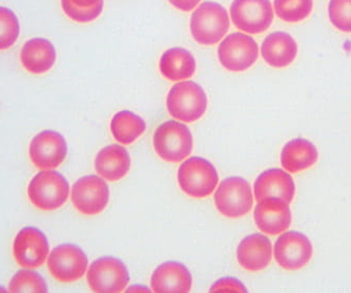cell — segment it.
<instances>
[{"label": "cell", "instance_id": "6da1fadb", "mask_svg": "<svg viewBox=\"0 0 351 293\" xmlns=\"http://www.w3.org/2000/svg\"><path fill=\"white\" fill-rule=\"evenodd\" d=\"M70 194V185L62 175L51 169H43L27 186V196L35 207L43 212H53L66 203Z\"/></svg>", "mask_w": 351, "mask_h": 293}, {"label": "cell", "instance_id": "7a4b0ae2", "mask_svg": "<svg viewBox=\"0 0 351 293\" xmlns=\"http://www.w3.org/2000/svg\"><path fill=\"white\" fill-rule=\"evenodd\" d=\"M230 29V17L222 5L213 1L201 3L191 17V32L203 45L218 43Z\"/></svg>", "mask_w": 351, "mask_h": 293}, {"label": "cell", "instance_id": "3957f363", "mask_svg": "<svg viewBox=\"0 0 351 293\" xmlns=\"http://www.w3.org/2000/svg\"><path fill=\"white\" fill-rule=\"evenodd\" d=\"M167 106V111L175 119L191 123L200 119L206 112V94L195 82H179L169 90Z\"/></svg>", "mask_w": 351, "mask_h": 293}, {"label": "cell", "instance_id": "277c9868", "mask_svg": "<svg viewBox=\"0 0 351 293\" xmlns=\"http://www.w3.org/2000/svg\"><path fill=\"white\" fill-rule=\"evenodd\" d=\"M194 146L193 136L186 125L180 122H165L156 129L154 149L158 156L167 162L178 163L191 155Z\"/></svg>", "mask_w": 351, "mask_h": 293}, {"label": "cell", "instance_id": "5b68a950", "mask_svg": "<svg viewBox=\"0 0 351 293\" xmlns=\"http://www.w3.org/2000/svg\"><path fill=\"white\" fill-rule=\"evenodd\" d=\"M218 182V173L214 165L200 157L189 158L179 167V186L191 198L203 199L210 196Z\"/></svg>", "mask_w": 351, "mask_h": 293}, {"label": "cell", "instance_id": "8992f818", "mask_svg": "<svg viewBox=\"0 0 351 293\" xmlns=\"http://www.w3.org/2000/svg\"><path fill=\"white\" fill-rule=\"evenodd\" d=\"M214 200L220 214L232 219L244 217L254 205L250 183L239 177H232L221 182Z\"/></svg>", "mask_w": 351, "mask_h": 293}, {"label": "cell", "instance_id": "52a82bcc", "mask_svg": "<svg viewBox=\"0 0 351 293\" xmlns=\"http://www.w3.org/2000/svg\"><path fill=\"white\" fill-rule=\"evenodd\" d=\"M218 57L223 68L230 72H244L254 66L259 57V47L254 38L237 32L223 39L218 48Z\"/></svg>", "mask_w": 351, "mask_h": 293}, {"label": "cell", "instance_id": "ba28073f", "mask_svg": "<svg viewBox=\"0 0 351 293\" xmlns=\"http://www.w3.org/2000/svg\"><path fill=\"white\" fill-rule=\"evenodd\" d=\"M88 286L94 292H122L130 282L129 271L120 259L106 257L95 261L86 273Z\"/></svg>", "mask_w": 351, "mask_h": 293}, {"label": "cell", "instance_id": "9c48e42d", "mask_svg": "<svg viewBox=\"0 0 351 293\" xmlns=\"http://www.w3.org/2000/svg\"><path fill=\"white\" fill-rule=\"evenodd\" d=\"M230 16L239 29L248 34H259L271 25L274 10L269 0H234Z\"/></svg>", "mask_w": 351, "mask_h": 293}, {"label": "cell", "instance_id": "30bf717a", "mask_svg": "<svg viewBox=\"0 0 351 293\" xmlns=\"http://www.w3.org/2000/svg\"><path fill=\"white\" fill-rule=\"evenodd\" d=\"M88 259L78 246L63 244L53 249L47 257V268L55 280L73 283L86 275Z\"/></svg>", "mask_w": 351, "mask_h": 293}, {"label": "cell", "instance_id": "8fae6325", "mask_svg": "<svg viewBox=\"0 0 351 293\" xmlns=\"http://www.w3.org/2000/svg\"><path fill=\"white\" fill-rule=\"evenodd\" d=\"M50 246L41 230L25 227L16 235L13 244V255L19 266L34 269L43 266L49 257Z\"/></svg>", "mask_w": 351, "mask_h": 293}, {"label": "cell", "instance_id": "7c38bea8", "mask_svg": "<svg viewBox=\"0 0 351 293\" xmlns=\"http://www.w3.org/2000/svg\"><path fill=\"white\" fill-rule=\"evenodd\" d=\"M110 200V190L104 179L86 176L79 179L72 188V202L79 212L95 216L106 209Z\"/></svg>", "mask_w": 351, "mask_h": 293}, {"label": "cell", "instance_id": "4fadbf2b", "mask_svg": "<svg viewBox=\"0 0 351 293\" xmlns=\"http://www.w3.org/2000/svg\"><path fill=\"white\" fill-rule=\"evenodd\" d=\"M313 253L308 238L298 231H287L280 235L274 249L276 261L286 270H298L306 266Z\"/></svg>", "mask_w": 351, "mask_h": 293}, {"label": "cell", "instance_id": "5bb4252c", "mask_svg": "<svg viewBox=\"0 0 351 293\" xmlns=\"http://www.w3.org/2000/svg\"><path fill=\"white\" fill-rule=\"evenodd\" d=\"M29 159L39 169H54L62 164L68 153L64 138L54 131H43L29 144Z\"/></svg>", "mask_w": 351, "mask_h": 293}, {"label": "cell", "instance_id": "9a60e30c", "mask_svg": "<svg viewBox=\"0 0 351 293\" xmlns=\"http://www.w3.org/2000/svg\"><path fill=\"white\" fill-rule=\"evenodd\" d=\"M254 222L262 233L276 235L285 233L291 224L289 203L282 199L269 196L258 202L254 208Z\"/></svg>", "mask_w": 351, "mask_h": 293}, {"label": "cell", "instance_id": "2e32d148", "mask_svg": "<svg viewBox=\"0 0 351 293\" xmlns=\"http://www.w3.org/2000/svg\"><path fill=\"white\" fill-rule=\"evenodd\" d=\"M254 196L258 202L275 196L291 204L295 198V185L291 175L279 168L262 173L254 185Z\"/></svg>", "mask_w": 351, "mask_h": 293}, {"label": "cell", "instance_id": "e0dca14e", "mask_svg": "<svg viewBox=\"0 0 351 293\" xmlns=\"http://www.w3.org/2000/svg\"><path fill=\"white\" fill-rule=\"evenodd\" d=\"M193 285V277L184 265L177 262H167L160 265L151 279L154 292L186 293Z\"/></svg>", "mask_w": 351, "mask_h": 293}, {"label": "cell", "instance_id": "ac0fdd59", "mask_svg": "<svg viewBox=\"0 0 351 293\" xmlns=\"http://www.w3.org/2000/svg\"><path fill=\"white\" fill-rule=\"evenodd\" d=\"M271 257V242L267 237L260 233L248 235L237 249L239 264L248 271L263 270L270 264Z\"/></svg>", "mask_w": 351, "mask_h": 293}, {"label": "cell", "instance_id": "d6986e66", "mask_svg": "<svg viewBox=\"0 0 351 293\" xmlns=\"http://www.w3.org/2000/svg\"><path fill=\"white\" fill-rule=\"evenodd\" d=\"M261 54L268 66L286 68L297 57V42L287 33L275 32L268 35L262 43Z\"/></svg>", "mask_w": 351, "mask_h": 293}, {"label": "cell", "instance_id": "ffe728a7", "mask_svg": "<svg viewBox=\"0 0 351 293\" xmlns=\"http://www.w3.org/2000/svg\"><path fill=\"white\" fill-rule=\"evenodd\" d=\"M21 60L27 72L35 75L45 74L55 64L56 50L47 39L33 38L23 45Z\"/></svg>", "mask_w": 351, "mask_h": 293}, {"label": "cell", "instance_id": "44dd1931", "mask_svg": "<svg viewBox=\"0 0 351 293\" xmlns=\"http://www.w3.org/2000/svg\"><path fill=\"white\" fill-rule=\"evenodd\" d=\"M95 168L102 178L115 182L130 172L131 157L123 146L110 145L98 153L95 159Z\"/></svg>", "mask_w": 351, "mask_h": 293}, {"label": "cell", "instance_id": "7402d4cb", "mask_svg": "<svg viewBox=\"0 0 351 293\" xmlns=\"http://www.w3.org/2000/svg\"><path fill=\"white\" fill-rule=\"evenodd\" d=\"M319 153L317 147L306 139H293L282 149L281 165L291 174L303 172L317 163Z\"/></svg>", "mask_w": 351, "mask_h": 293}, {"label": "cell", "instance_id": "603a6c76", "mask_svg": "<svg viewBox=\"0 0 351 293\" xmlns=\"http://www.w3.org/2000/svg\"><path fill=\"white\" fill-rule=\"evenodd\" d=\"M161 74L171 81L189 79L196 72V60L189 51L173 48L165 51L159 64Z\"/></svg>", "mask_w": 351, "mask_h": 293}, {"label": "cell", "instance_id": "cb8c5ba5", "mask_svg": "<svg viewBox=\"0 0 351 293\" xmlns=\"http://www.w3.org/2000/svg\"><path fill=\"white\" fill-rule=\"evenodd\" d=\"M147 123L136 114L122 111L114 116L110 122V131L118 142L131 144L145 133Z\"/></svg>", "mask_w": 351, "mask_h": 293}, {"label": "cell", "instance_id": "d4e9b609", "mask_svg": "<svg viewBox=\"0 0 351 293\" xmlns=\"http://www.w3.org/2000/svg\"><path fill=\"white\" fill-rule=\"evenodd\" d=\"M313 0H275L276 14L286 23L304 21L313 11Z\"/></svg>", "mask_w": 351, "mask_h": 293}, {"label": "cell", "instance_id": "484cf974", "mask_svg": "<svg viewBox=\"0 0 351 293\" xmlns=\"http://www.w3.org/2000/svg\"><path fill=\"white\" fill-rule=\"evenodd\" d=\"M9 292H47L43 277L32 270H21L12 277Z\"/></svg>", "mask_w": 351, "mask_h": 293}, {"label": "cell", "instance_id": "4316f807", "mask_svg": "<svg viewBox=\"0 0 351 293\" xmlns=\"http://www.w3.org/2000/svg\"><path fill=\"white\" fill-rule=\"evenodd\" d=\"M19 18L8 8L0 7V51L13 47L19 36Z\"/></svg>", "mask_w": 351, "mask_h": 293}, {"label": "cell", "instance_id": "83f0119b", "mask_svg": "<svg viewBox=\"0 0 351 293\" xmlns=\"http://www.w3.org/2000/svg\"><path fill=\"white\" fill-rule=\"evenodd\" d=\"M329 19L342 32H351V0H330Z\"/></svg>", "mask_w": 351, "mask_h": 293}, {"label": "cell", "instance_id": "f1b7e54d", "mask_svg": "<svg viewBox=\"0 0 351 293\" xmlns=\"http://www.w3.org/2000/svg\"><path fill=\"white\" fill-rule=\"evenodd\" d=\"M61 7L66 16L70 17L72 21L82 23H90L100 16L104 10V0L90 8L78 7L71 0H61Z\"/></svg>", "mask_w": 351, "mask_h": 293}, {"label": "cell", "instance_id": "f546056e", "mask_svg": "<svg viewBox=\"0 0 351 293\" xmlns=\"http://www.w3.org/2000/svg\"><path fill=\"white\" fill-rule=\"evenodd\" d=\"M210 292H247L244 285L240 281L232 277L221 279L215 283L210 288Z\"/></svg>", "mask_w": 351, "mask_h": 293}, {"label": "cell", "instance_id": "4dcf8cb0", "mask_svg": "<svg viewBox=\"0 0 351 293\" xmlns=\"http://www.w3.org/2000/svg\"><path fill=\"white\" fill-rule=\"evenodd\" d=\"M169 3L183 12H191L200 3L201 0H169Z\"/></svg>", "mask_w": 351, "mask_h": 293}, {"label": "cell", "instance_id": "1f68e13d", "mask_svg": "<svg viewBox=\"0 0 351 293\" xmlns=\"http://www.w3.org/2000/svg\"><path fill=\"white\" fill-rule=\"evenodd\" d=\"M71 1L78 7L90 8L92 5H97L101 0H71Z\"/></svg>", "mask_w": 351, "mask_h": 293}, {"label": "cell", "instance_id": "d6a6232c", "mask_svg": "<svg viewBox=\"0 0 351 293\" xmlns=\"http://www.w3.org/2000/svg\"><path fill=\"white\" fill-rule=\"evenodd\" d=\"M133 290H137V288H135V287H132V288H130L129 290H128V292H132V291ZM138 290L145 291V292H149V289L147 288H138Z\"/></svg>", "mask_w": 351, "mask_h": 293}]
</instances>
